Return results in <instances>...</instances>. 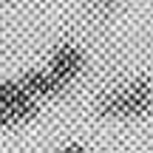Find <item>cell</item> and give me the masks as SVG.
Returning a JSON list of instances; mask_svg holds the SVG:
<instances>
[{"instance_id":"cell-1","label":"cell","mask_w":153,"mask_h":153,"mask_svg":"<svg viewBox=\"0 0 153 153\" xmlns=\"http://www.w3.org/2000/svg\"><path fill=\"white\" fill-rule=\"evenodd\" d=\"M153 108V82L148 76L111 88L97 99V114L108 119H139Z\"/></svg>"},{"instance_id":"cell-2","label":"cell","mask_w":153,"mask_h":153,"mask_svg":"<svg viewBox=\"0 0 153 153\" xmlns=\"http://www.w3.org/2000/svg\"><path fill=\"white\" fill-rule=\"evenodd\" d=\"M40 114V102L20 88L17 79H0V131L31 122Z\"/></svg>"},{"instance_id":"cell-5","label":"cell","mask_w":153,"mask_h":153,"mask_svg":"<svg viewBox=\"0 0 153 153\" xmlns=\"http://www.w3.org/2000/svg\"><path fill=\"white\" fill-rule=\"evenodd\" d=\"M57 153H91V150L82 148V145H65V148H60Z\"/></svg>"},{"instance_id":"cell-3","label":"cell","mask_w":153,"mask_h":153,"mask_svg":"<svg viewBox=\"0 0 153 153\" xmlns=\"http://www.w3.org/2000/svg\"><path fill=\"white\" fill-rule=\"evenodd\" d=\"M82 68H85V54H82V48L74 45V43L57 45L51 60H48V71L54 74L62 85H71L76 76L82 74Z\"/></svg>"},{"instance_id":"cell-4","label":"cell","mask_w":153,"mask_h":153,"mask_svg":"<svg viewBox=\"0 0 153 153\" xmlns=\"http://www.w3.org/2000/svg\"><path fill=\"white\" fill-rule=\"evenodd\" d=\"M17 82H20V88H23L31 99H37V102H40V99L62 97V94L68 91V85H62V82L57 79L48 68H28V71L23 74Z\"/></svg>"}]
</instances>
